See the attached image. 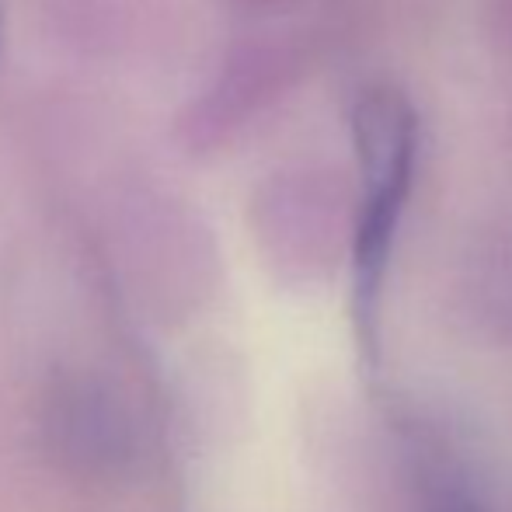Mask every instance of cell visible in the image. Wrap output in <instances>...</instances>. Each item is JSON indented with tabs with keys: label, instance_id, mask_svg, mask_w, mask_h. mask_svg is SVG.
<instances>
[{
	"label": "cell",
	"instance_id": "obj_1",
	"mask_svg": "<svg viewBox=\"0 0 512 512\" xmlns=\"http://www.w3.org/2000/svg\"><path fill=\"white\" fill-rule=\"evenodd\" d=\"M352 126H356V147L366 171V199L356 234V321L370 352L380 279H384L401 206L415 175L418 119L401 91L373 84L359 95Z\"/></svg>",
	"mask_w": 512,
	"mask_h": 512
}]
</instances>
